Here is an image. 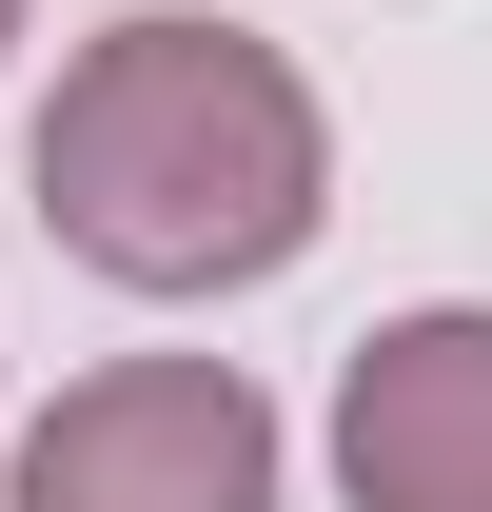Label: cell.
Here are the masks:
<instances>
[{"instance_id":"cell-2","label":"cell","mask_w":492,"mask_h":512,"mask_svg":"<svg viewBox=\"0 0 492 512\" xmlns=\"http://www.w3.org/2000/svg\"><path fill=\"white\" fill-rule=\"evenodd\" d=\"M20 512H276V394L237 355H119L20 434Z\"/></svg>"},{"instance_id":"cell-3","label":"cell","mask_w":492,"mask_h":512,"mask_svg":"<svg viewBox=\"0 0 492 512\" xmlns=\"http://www.w3.org/2000/svg\"><path fill=\"white\" fill-rule=\"evenodd\" d=\"M355 512H492V316H394L335 375Z\"/></svg>"},{"instance_id":"cell-1","label":"cell","mask_w":492,"mask_h":512,"mask_svg":"<svg viewBox=\"0 0 492 512\" xmlns=\"http://www.w3.org/2000/svg\"><path fill=\"white\" fill-rule=\"evenodd\" d=\"M40 217L119 296H256L335 217V119L256 20H119L40 99Z\"/></svg>"},{"instance_id":"cell-4","label":"cell","mask_w":492,"mask_h":512,"mask_svg":"<svg viewBox=\"0 0 492 512\" xmlns=\"http://www.w3.org/2000/svg\"><path fill=\"white\" fill-rule=\"evenodd\" d=\"M0 40H20V0H0Z\"/></svg>"}]
</instances>
